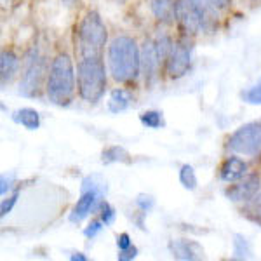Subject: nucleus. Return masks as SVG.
I'll return each instance as SVG.
<instances>
[{
    "mask_svg": "<svg viewBox=\"0 0 261 261\" xmlns=\"http://www.w3.org/2000/svg\"><path fill=\"white\" fill-rule=\"evenodd\" d=\"M108 66L117 82H133L141 70V50L134 39L119 35L108 45Z\"/></svg>",
    "mask_w": 261,
    "mask_h": 261,
    "instance_id": "nucleus-1",
    "label": "nucleus"
},
{
    "mask_svg": "<svg viewBox=\"0 0 261 261\" xmlns=\"http://www.w3.org/2000/svg\"><path fill=\"white\" fill-rule=\"evenodd\" d=\"M75 94V71L68 54H60L50 63L47 75V98L58 107H65Z\"/></svg>",
    "mask_w": 261,
    "mask_h": 261,
    "instance_id": "nucleus-2",
    "label": "nucleus"
},
{
    "mask_svg": "<svg viewBox=\"0 0 261 261\" xmlns=\"http://www.w3.org/2000/svg\"><path fill=\"white\" fill-rule=\"evenodd\" d=\"M79 94L87 103H96L107 89V70L101 56H84L77 68Z\"/></svg>",
    "mask_w": 261,
    "mask_h": 261,
    "instance_id": "nucleus-3",
    "label": "nucleus"
},
{
    "mask_svg": "<svg viewBox=\"0 0 261 261\" xmlns=\"http://www.w3.org/2000/svg\"><path fill=\"white\" fill-rule=\"evenodd\" d=\"M105 193H107V183L99 176L92 174L84 178L81 188V199L71 209L68 220L71 223H81L86 220L89 214L98 213L101 204L105 202Z\"/></svg>",
    "mask_w": 261,
    "mask_h": 261,
    "instance_id": "nucleus-4",
    "label": "nucleus"
},
{
    "mask_svg": "<svg viewBox=\"0 0 261 261\" xmlns=\"http://www.w3.org/2000/svg\"><path fill=\"white\" fill-rule=\"evenodd\" d=\"M107 27L96 11L86 14L79 27V45L82 56H101L105 44H107Z\"/></svg>",
    "mask_w": 261,
    "mask_h": 261,
    "instance_id": "nucleus-5",
    "label": "nucleus"
},
{
    "mask_svg": "<svg viewBox=\"0 0 261 261\" xmlns=\"http://www.w3.org/2000/svg\"><path fill=\"white\" fill-rule=\"evenodd\" d=\"M44 70H45L44 56L39 53V49L33 47L27 54V60H24L23 77H21L19 82V94L27 96V98H33V96L39 94Z\"/></svg>",
    "mask_w": 261,
    "mask_h": 261,
    "instance_id": "nucleus-6",
    "label": "nucleus"
},
{
    "mask_svg": "<svg viewBox=\"0 0 261 261\" xmlns=\"http://www.w3.org/2000/svg\"><path fill=\"white\" fill-rule=\"evenodd\" d=\"M228 148L239 155L254 157L261 153V122H251L239 127L228 140Z\"/></svg>",
    "mask_w": 261,
    "mask_h": 261,
    "instance_id": "nucleus-7",
    "label": "nucleus"
},
{
    "mask_svg": "<svg viewBox=\"0 0 261 261\" xmlns=\"http://www.w3.org/2000/svg\"><path fill=\"white\" fill-rule=\"evenodd\" d=\"M192 63V53H190V44L187 40H179L172 45L169 58L166 61V71L172 79H179L190 70Z\"/></svg>",
    "mask_w": 261,
    "mask_h": 261,
    "instance_id": "nucleus-8",
    "label": "nucleus"
},
{
    "mask_svg": "<svg viewBox=\"0 0 261 261\" xmlns=\"http://www.w3.org/2000/svg\"><path fill=\"white\" fill-rule=\"evenodd\" d=\"M259 190V176L258 174H246L244 178L235 181L225 195L233 202H247L258 193Z\"/></svg>",
    "mask_w": 261,
    "mask_h": 261,
    "instance_id": "nucleus-9",
    "label": "nucleus"
},
{
    "mask_svg": "<svg viewBox=\"0 0 261 261\" xmlns=\"http://www.w3.org/2000/svg\"><path fill=\"white\" fill-rule=\"evenodd\" d=\"M161 65V58L157 54V47H155V42H145L141 49V71L143 77H145L146 86H151L157 79V70Z\"/></svg>",
    "mask_w": 261,
    "mask_h": 261,
    "instance_id": "nucleus-10",
    "label": "nucleus"
},
{
    "mask_svg": "<svg viewBox=\"0 0 261 261\" xmlns=\"http://www.w3.org/2000/svg\"><path fill=\"white\" fill-rule=\"evenodd\" d=\"M169 251L172 258L183 261H195L204 258V249L195 241H187V239H176L171 241Z\"/></svg>",
    "mask_w": 261,
    "mask_h": 261,
    "instance_id": "nucleus-11",
    "label": "nucleus"
},
{
    "mask_svg": "<svg viewBox=\"0 0 261 261\" xmlns=\"http://www.w3.org/2000/svg\"><path fill=\"white\" fill-rule=\"evenodd\" d=\"M247 166L242 159L239 157H230L226 159L225 164L221 166V179L226 181V183H235L241 178L246 176Z\"/></svg>",
    "mask_w": 261,
    "mask_h": 261,
    "instance_id": "nucleus-12",
    "label": "nucleus"
},
{
    "mask_svg": "<svg viewBox=\"0 0 261 261\" xmlns=\"http://www.w3.org/2000/svg\"><path fill=\"white\" fill-rule=\"evenodd\" d=\"M19 68V60L12 50H2L0 56V79H2V86L9 84L16 71Z\"/></svg>",
    "mask_w": 261,
    "mask_h": 261,
    "instance_id": "nucleus-13",
    "label": "nucleus"
},
{
    "mask_svg": "<svg viewBox=\"0 0 261 261\" xmlns=\"http://www.w3.org/2000/svg\"><path fill=\"white\" fill-rule=\"evenodd\" d=\"M151 11L161 23L171 24L176 19V0H151Z\"/></svg>",
    "mask_w": 261,
    "mask_h": 261,
    "instance_id": "nucleus-14",
    "label": "nucleus"
},
{
    "mask_svg": "<svg viewBox=\"0 0 261 261\" xmlns=\"http://www.w3.org/2000/svg\"><path fill=\"white\" fill-rule=\"evenodd\" d=\"M12 120L28 130H37L40 127V113L33 108H21V110L14 112Z\"/></svg>",
    "mask_w": 261,
    "mask_h": 261,
    "instance_id": "nucleus-15",
    "label": "nucleus"
},
{
    "mask_svg": "<svg viewBox=\"0 0 261 261\" xmlns=\"http://www.w3.org/2000/svg\"><path fill=\"white\" fill-rule=\"evenodd\" d=\"M130 101H133V96L129 94L125 89H113L110 92V99H108V110L112 113H120L124 110H127Z\"/></svg>",
    "mask_w": 261,
    "mask_h": 261,
    "instance_id": "nucleus-16",
    "label": "nucleus"
},
{
    "mask_svg": "<svg viewBox=\"0 0 261 261\" xmlns=\"http://www.w3.org/2000/svg\"><path fill=\"white\" fill-rule=\"evenodd\" d=\"M101 162L105 164V166H108V164H129L130 162V155L129 151L124 148V146H108L107 150L101 153Z\"/></svg>",
    "mask_w": 261,
    "mask_h": 261,
    "instance_id": "nucleus-17",
    "label": "nucleus"
},
{
    "mask_svg": "<svg viewBox=\"0 0 261 261\" xmlns=\"http://www.w3.org/2000/svg\"><path fill=\"white\" fill-rule=\"evenodd\" d=\"M233 259H251L252 258V246L244 235H233Z\"/></svg>",
    "mask_w": 261,
    "mask_h": 261,
    "instance_id": "nucleus-18",
    "label": "nucleus"
},
{
    "mask_svg": "<svg viewBox=\"0 0 261 261\" xmlns=\"http://www.w3.org/2000/svg\"><path fill=\"white\" fill-rule=\"evenodd\" d=\"M179 183L183 185V188H187V190H195L197 188V174L195 171H193V167L190 164H185V166H181L179 169Z\"/></svg>",
    "mask_w": 261,
    "mask_h": 261,
    "instance_id": "nucleus-19",
    "label": "nucleus"
},
{
    "mask_svg": "<svg viewBox=\"0 0 261 261\" xmlns=\"http://www.w3.org/2000/svg\"><path fill=\"white\" fill-rule=\"evenodd\" d=\"M140 120L145 127L148 129H159L164 125L162 120V113L161 112H155V110H148V112H143L140 115Z\"/></svg>",
    "mask_w": 261,
    "mask_h": 261,
    "instance_id": "nucleus-20",
    "label": "nucleus"
},
{
    "mask_svg": "<svg viewBox=\"0 0 261 261\" xmlns=\"http://www.w3.org/2000/svg\"><path fill=\"white\" fill-rule=\"evenodd\" d=\"M172 45L174 44L171 42V39L167 35H164V33L157 37V40H155V47H157V54H159V58H161V61H167Z\"/></svg>",
    "mask_w": 261,
    "mask_h": 261,
    "instance_id": "nucleus-21",
    "label": "nucleus"
},
{
    "mask_svg": "<svg viewBox=\"0 0 261 261\" xmlns=\"http://www.w3.org/2000/svg\"><path fill=\"white\" fill-rule=\"evenodd\" d=\"M242 98L249 105H261V79L254 86H251L246 92H242Z\"/></svg>",
    "mask_w": 261,
    "mask_h": 261,
    "instance_id": "nucleus-22",
    "label": "nucleus"
},
{
    "mask_svg": "<svg viewBox=\"0 0 261 261\" xmlns=\"http://www.w3.org/2000/svg\"><path fill=\"white\" fill-rule=\"evenodd\" d=\"M246 211H247V214H251L256 221L261 220V193H256L251 200H247Z\"/></svg>",
    "mask_w": 261,
    "mask_h": 261,
    "instance_id": "nucleus-23",
    "label": "nucleus"
},
{
    "mask_svg": "<svg viewBox=\"0 0 261 261\" xmlns=\"http://www.w3.org/2000/svg\"><path fill=\"white\" fill-rule=\"evenodd\" d=\"M99 213H101V221L105 223V226H110V225L115 223L117 213H115V209H113L112 205L108 204V202H103V204H101Z\"/></svg>",
    "mask_w": 261,
    "mask_h": 261,
    "instance_id": "nucleus-24",
    "label": "nucleus"
},
{
    "mask_svg": "<svg viewBox=\"0 0 261 261\" xmlns=\"http://www.w3.org/2000/svg\"><path fill=\"white\" fill-rule=\"evenodd\" d=\"M18 197H19V192H14L11 197H7V199L2 200V205H0V216L6 218L7 214L12 211V207H14L16 202H18Z\"/></svg>",
    "mask_w": 261,
    "mask_h": 261,
    "instance_id": "nucleus-25",
    "label": "nucleus"
},
{
    "mask_svg": "<svg viewBox=\"0 0 261 261\" xmlns=\"http://www.w3.org/2000/svg\"><path fill=\"white\" fill-rule=\"evenodd\" d=\"M105 223L101 220H96V221H91L89 225L86 226V230H84V235H86L87 239H94L98 237V235L101 233V230H103Z\"/></svg>",
    "mask_w": 261,
    "mask_h": 261,
    "instance_id": "nucleus-26",
    "label": "nucleus"
},
{
    "mask_svg": "<svg viewBox=\"0 0 261 261\" xmlns=\"http://www.w3.org/2000/svg\"><path fill=\"white\" fill-rule=\"evenodd\" d=\"M136 205L141 209V213H148L151 207L155 205V200L151 195H145V193H140L136 199Z\"/></svg>",
    "mask_w": 261,
    "mask_h": 261,
    "instance_id": "nucleus-27",
    "label": "nucleus"
},
{
    "mask_svg": "<svg viewBox=\"0 0 261 261\" xmlns=\"http://www.w3.org/2000/svg\"><path fill=\"white\" fill-rule=\"evenodd\" d=\"M12 185H14V174H2L0 176V193L6 195L7 192H11Z\"/></svg>",
    "mask_w": 261,
    "mask_h": 261,
    "instance_id": "nucleus-28",
    "label": "nucleus"
},
{
    "mask_svg": "<svg viewBox=\"0 0 261 261\" xmlns=\"http://www.w3.org/2000/svg\"><path fill=\"white\" fill-rule=\"evenodd\" d=\"M138 256V249L134 246H129L127 249H122L119 251V261H130V259H134Z\"/></svg>",
    "mask_w": 261,
    "mask_h": 261,
    "instance_id": "nucleus-29",
    "label": "nucleus"
},
{
    "mask_svg": "<svg viewBox=\"0 0 261 261\" xmlns=\"http://www.w3.org/2000/svg\"><path fill=\"white\" fill-rule=\"evenodd\" d=\"M129 246H133V242H130L129 233H120L119 237H117V247H119V251H122V249H127Z\"/></svg>",
    "mask_w": 261,
    "mask_h": 261,
    "instance_id": "nucleus-30",
    "label": "nucleus"
},
{
    "mask_svg": "<svg viewBox=\"0 0 261 261\" xmlns=\"http://www.w3.org/2000/svg\"><path fill=\"white\" fill-rule=\"evenodd\" d=\"M205 4H209V6L213 7V9H216V11H221V9H225L226 6H228V0H204Z\"/></svg>",
    "mask_w": 261,
    "mask_h": 261,
    "instance_id": "nucleus-31",
    "label": "nucleus"
},
{
    "mask_svg": "<svg viewBox=\"0 0 261 261\" xmlns=\"http://www.w3.org/2000/svg\"><path fill=\"white\" fill-rule=\"evenodd\" d=\"M71 261H87V256H84L82 252H75V254L70 256Z\"/></svg>",
    "mask_w": 261,
    "mask_h": 261,
    "instance_id": "nucleus-32",
    "label": "nucleus"
},
{
    "mask_svg": "<svg viewBox=\"0 0 261 261\" xmlns=\"http://www.w3.org/2000/svg\"><path fill=\"white\" fill-rule=\"evenodd\" d=\"M75 2H77V0H63V4H65V6H73Z\"/></svg>",
    "mask_w": 261,
    "mask_h": 261,
    "instance_id": "nucleus-33",
    "label": "nucleus"
},
{
    "mask_svg": "<svg viewBox=\"0 0 261 261\" xmlns=\"http://www.w3.org/2000/svg\"><path fill=\"white\" fill-rule=\"evenodd\" d=\"M252 6H261V0H251Z\"/></svg>",
    "mask_w": 261,
    "mask_h": 261,
    "instance_id": "nucleus-34",
    "label": "nucleus"
},
{
    "mask_svg": "<svg viewBox=\"0 0 261 261\" xmlns=\"http://www.w3.org/2000/svg\"><path fill=\"white\" fill-rule=\"evenodd\" d=\"M259 223H261V220H259Z\"/></svg>",
    "mask_w": 261,
    "mask_h": 261,
    "instance_id": "nucleus-35",
    "label": "nucleus"
}]
</instances>
